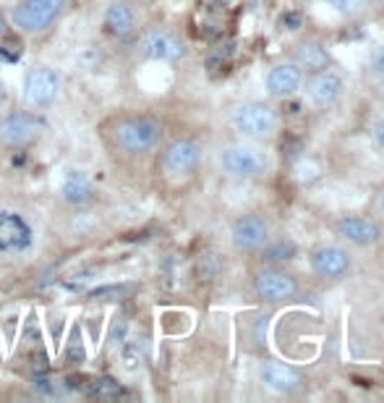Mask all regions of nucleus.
<instances>
[{"mask_svg":"<svg viewBox=\"0 0 384 403\" xmlns=\"http://www.w3.org/2000/svg\"><path fill=\"white\" fill-rule=\"evenodd\" d=\"M227 126L241 139L269 144L272 139H278L280 129H282V113H280L278 102L267 97L238 100L227 108Z\"/></svg>","mask_w":384,"mask_h":403,"instance_id":"nucleus-1","label":"nucleus"},{"mask_svg":"<svg viewBox=\"0 0 384 403\" xmlns=\"http://www.w3.org/2000/svg\"><path fill=\"white\" fill-rule=\"evenodd\" d=\"M217 168L230 181H264L275 171V157L267 144L251 142V139H235L220 147L217 152Z\"/></svg>","mask_w":384,"mask_h":403,"instance_id":"nucleus-2","label":"nucleus"},{"mask_svg":"<svg viewBox=\"0 0 384 403\" xmlns=\"http://www.w3.org/2000/svg\"><path fill=\"white\" fill-rule=\"evenodd\" d=\"M251 294L267 306L293 304L301 294V278L288 264H264L259 262L248 275Z\"/></svg>","mask_w":384,"mask_h":403,"instance_id":"nucleus-3","label":"nucleus"},{"mask_svg":"<svg viewBox=\"0 0 384 403\" xmlns=\"http://www.w3.org/2000/svg\"><path fill=\"white\" fill-rule=\"evenodd\" d=\"M355 251L340 241H317L306 249V267L319 283H342L355 273Z\"/></svg>","mask_w":384,"mask_h":403,"instance_id":"nucleus-4","label":"nucleus"},{"mask_svg":"<svg viewBox=\"0 0 384 403\" xmlns=\"http://www.w3.org/2000/svg\"><path fill=\"white\" fill-rule=\"evenodd\" d=\"M327 228L332 239L353 251H374L384 244V223L374 212H337L330 218Z\"/></svg>","mask_w":384,"mask_h":403,"instance_id":"nucleus-5","label":"nucleus"},{"mask_svg":"<svg viewBox=\"0 0 384 403\" xmlns=\"http://www.w3.org/2000/svg\"><path fill=\"white\" fill-rule=\"evenodd\" d=\"M162 131L154 116H126L113 126V144L128 157H144L162 144Z\"/></svg>","mask_w":384,"mask_h":403,"instance_id":"nucleus-6","label":"nucleus"},{"mask_svg":"<svg viewBox=\"0 0 384 403\" xmlns=\"http://www.w3.org/2000/svg\"><path fill=\"white\" fill-rule=\"evenodd\" d=\"M275 233H278V226L264 210H246L238 218H233L230 228H227L230 246L246 257H256Z\"/></svg>","mask_w":384,"mask_h":403,"instance_id":"nucleus-7","label":"nucleus"},{"mask_svg":"<svg viewBox=\"0 0 384 403\" xmlns=\"http://www.w3.org/2000/svg\"><path fill=\"white\" fill-rule=\"evenodd\" d=\"M301 95L317 110H330L335 105H340L342 97L348 95V77L342 74V68L337 63L324 65L319 71H311L303 79Z\"/></svg>","mask_w":384,"mask_h":403,"instance_id":"nucleus-8","label":"nucleus"},{"mask_svg":"<svg viewBox=\"0 0 384 403\" xmlns=\"http://www.w3.org/2000/svg\"><path fill=\"white\" fill-rule=\"evenodd\" d=\"M204 163V147L193 136H175L160 147V168L170 178H191Z\"/></svg>","mask_w":384,"mask_h":403,"instance_id":"nucleus-9","label":"nucleus"},{"mask_svg":"<svg viewBox=\"0 0 384 403\" xmlns=\"http://www.w3.org/2000/svg\"><path fill=\"white\" fill-rule=\"evenodd\" d=\"M256 380L259 385L269 390L272 395H285V398H293L298 393L306 390V372L296 367V364H288V361L280 359H262L259 367H256Z\"/></svg>","mask_w":384,"mask_h":403,"instance_id":"nucleus-10","label":"nucleus"},{"mask_svg":"<svg viewBox=\"0 0 384 403\" xmlns=\"http://www.w3.org/2000/svg\"><path fill=\"white\" fill-rule=\"evenodd\" d=\"M65 8V0H16L11 8V24L22 34H42L53 26Z\"/></svg>","mask_w":384,"mask_h":403,"instance_id":"nucleus-11","label":"nucleus"},{"mask_svg":"<svg viewBox=\"0 0 384 403\" xmlns=\"http://www.w3.org/2000/svg\"><path fill=\"white\" fill-rule=\"evenodd\" d=\"M303 79H306V71H303L293 58L282 55V58L272 61V63L264 68V77H262L264 97L272 100V102L296 97V95H301Z\"/></svg>","mask_w":384,"mask_h":403,"instance_id":"nucleus-12","label":"nucleus"},{"mask_svg":"<svg viewBox=\"0 0 384 403\" xmlns=\"http://www.w3.org/2000/svg\"><path fill=\"white\" fill-rule=\"evenodd\" d=\"M139 53L152 63H181L189 55V42L175 29L152 26L139 37Z\"/></svg>","mask_w":384,"mask_h":403,"instance_id":"nucleus-13","label":"nucleus"},{"mask_svg":"<svg viewBox=\"0 0 384 403\" xmlns=\"http://www.w3.org/2000/svg\"><path fill=\"white\" fill-rule=\"evenodd\" d=\"M24 100L32 105V108L42 110L50 108L55 100L61 97L63 92V77L50 68V65H34L24 74V84H22Z\"/></svg>","mask_w":384,"mask_h":403,"instance_id":"nucleus-14","label":"nucleus"},{"mask_svg":"<svg viewBox=\"0 0 384 403\" xmlns=\"http://www.w3.org/2000/svg\"><path fill=\"white\" fill-rule=\"evenodd\" d=\"M34 246L32 223L16 210H0V257H22Z\"/></svg>","mask_w":384,"mask_h":403,"instance_id":"nucleus-15","label":"nucleus"},{"mask_svg":"<svg viewBox=\"0 0 384 403\" xmlns=\"http://www.w3.org/2000/svg\"><path fill=\"white\" fill-rule=\"evenodd\" d=\"M45 118L34 110H16L0 118V144L6 147H29L45 131Z\"/></svg>","mask_w":384,"mask_h":403,"instance_id":"nucleus-16","label":"nucleus"},{"mask_svg":"<svg viewBox=\"0 0 384 403\" xmlns=\"http://www.w3.org/2000/svg\"><path fill=\"white\" fill-rule=\"evenodd\" d=\"M288 58H293V61H296L306 74L319 71V68H324V65L335 63L330 45L324 42L321 37H301V40H296L293 47H290Z\"/></svg>","mask_w":384,"mask_h":403,"instance_id":"nucleus-17","label":"nucleus"},{"mask_svg":"<svg viewBox=\"0 0 384 403\" xmlns=\"http://www.w3.org/2000/svg\"><path fill=\"white\" fill-rule=\"evenodd\" d=\"M102 26H105V32L110 37L126 42V40H131L134 34L139 32V16L134 11V6H128L123 0H115L102 13Z\"/></svg>","mask_w":384,"mask_h":403,"instance_id":"nucleus-18","label":"nucleus"},{"mask_svg":"<svg viewBox=\"0 0 384 403\" xmlns=\"http://www.w3.org/2000/svg\"><path fill=\"white\" fill-rule=\"evenodd\" d=\"M61 194L68 205H86L95 199V184H92V175L79 171V168H71L63 173V181H61Z\"/></svg>","mask_w":384,"mask_h":403,"instance_id":"nucleus-19","label":"nucleus"},{"mask_svg":"<svg viewBox=\"0 0 384 403\" xmlns=\"http://www.w3.org/2000/svg\"><path fill=\"white\" fill-rule=\"evenodd\" d=\"M301 254L298 244L290 239V236H272L264 249L256 254V260L264 262V264H290Z\"/></svg>","mask_w":384,"mask_h":403,"instance_id":"nucleus-20","label":"nucleus"},{"mask_svg":"<svg viewBox=\"0 0 384 403\" xmlns=\"http://www.w3.org/2000/svg\"><path fill=\"white\" fill-rule=\"evenodd\" d=\"M86 395L89 398H99V401H118V398H123L126 390H123V385L115 380V377H97V380H89L86 385Z\"/></svg>","mask_w":384,"mask_h":403,"instance_id":"nucleus-21","label":"nucleus"},{"mask_svg":"<svg viewBox=\"0 0 384 403\" xmlns=\"http://www.w3.org/2000/svg\"><path fill=\"white\" fill-rule=\"evenodd\" d=\"M321 6H327L332 13H337L340 19H358L371 8V0H319Z\"/></svg>","mask_w":384,"mask_h":403,"instance_id":"nucleus-22","label":"nucleus"},{"mask_svg":"<svg viewBox=\"0 0 384 403\" xmlns=\"http://www.w3.org/2000/svg\"><path fill=\"white\" fill-rule=\"evenodd\" d=\"M61 356H63V361L65 364H71V367H79V364H84L86 361V346H84V340H81V327L79 325L71 327V335L65 340Z\"/></svg>","mask_w":384,"mask_h":403,"instance_id":"nucleus-23","label":"nucleus"},{"mask_svg":"<svg viewBox=\"0 0 384 403\" xmlns=\"http://www.w3.org/2000/svg\"><path fill=\"white\" fill-rule=\"evenodd\" d=\"M131 291H134V285H126V283L99 285L95 291H89L86 299H92V301H118V299H128Z\"/></svg>","mask_w":384,"mask_h":403,"instance_id":"nucleus-24","label":"nucleus"},{"mask_svg":"<svg viewBox=\"0 0 384 403\" xmlns=\"http://www.w3.org/2000/svg\"><path fill=\"white\" fill-rule=\"evenodd\" d=\"M369 77H371L376 92L384 97V45L379 50H374L371 61H369Z\"/></svg>","mask_w":384,"mask_h":403,"instance_id":"nucleus-25","label":"nucleus"},{"mask_svg":"<svg viewBox=\"0 0 384 403\" xmlns=\"http://www.w3.org/2000/svg\"><path fill=\"white\" fill-rule=\"evenodd\" d=\"M128 340V319L123 317H115L113 325H110V333H107V346L110 349H118Z\"/></svg>","mask_w":384,"mask_h":403,"instance_id":"nucleus-26","label":"nucleus"},{"mask_svg":"<svg viewBox=\"0 0 384 403\" xmlns=\"http://www.w3.org/2000/svg\"><path fill=\"white\" fill-rule=\"evenodd\" d=\"M369 139H371V144L379 150V152H384V113L379 118L371 120V126H369Z\"/></svg>","mask_w":384,"mask_h":403,"instance_id":"nucleus-27","label":"nucleus"},{"mask_svg":"<svg viewBox=\"0 0 384 403\" xmlns=\"http://www.w3.org/2000/svg\"><path fill=\"white\" fill-rule=\"evenodd\" d=\"M65 385V390H79V393H84L86 390V385H89V377H84V374H68L63 380Z\"/></svg>","mask_w":384,"mask_h":403,"instance_id":"nucleus-28","label":"nucleus"},{"mask_svg":"<svg viewBox=\"0 0 384 403\" xmlns=\"http://www.w3.org/2000/svg\"><path fill=\"white\" fill-rule=\"evenodd\" d=\"M371 212L376 215V218L384 223V184L374 191V199H371Z\"/></svg>","mask_w":384,"mask_h":403,"instance_id":"nucleus-29","label":"nucleus"},{"mask_svg":"<svg viewBox=\"0 0 384 403\" xmlns=\"http://www.w3.org/2000/svg\"><path fill=\"white\" fill-rule=\"evenodd\" d=\"M32 338V340H40V322H37V315H29V319H26V327H24V340Z\"/></svg>","mask_w":384,"mask_h":403,"instance_id":"nucleus-30","label":"nucleus"},{"mask_svg":"<svg viewBox=\"0 0 384 403\" xmlns=\"http://www.w3.org/2000/svg\"><path fill=\"white\" fill-rule=\"evenodd\" d=\"M34 388H37V390L40 393H45V395H55V385H53V380H50V377H42V374H37V377H34Z\"/></svg>","mask_w":384,"mask_h":403,"instance_id":"nucleus-31","label":"nucleus"},{"mask_svg":"<svg viewBox=\"0 0 384 403\" xmlns=\"http://www.w3.org/2000/svg\"><path fill=\"white\" fill-rule=\"evenodd\" d=\"M32 367L34 370H45L47 367V354H42V351L32 354Z\"/></svg>","mask_w":384,"mask_h":403,"instance_id":"nucleus-32","label":"nucleus"},{"mask_svg":"<svg viewBox=\"0 0 384 403\" xmlns=\"http://www.w3.org/2000/svg\"><path fill=\"white\" fill-rule=\"evenodd\" d=\"M8 105V87H6V81H0V110Z\"/></svg>","mask_w":384,"mask_h":403,"instance_id":"nucleus-33","label":"nucleus"},{"mask_svg":"<svg viewBox=\"0 0 384 403\" xmlns=\"http://www.w3.org/2000/svg\"><path fill=\"white\" fill-rule=\"evenodd\" d=\"M371 8L384 19V0H371Z\"/></svg>","mask_w":384,"mask_h":403,"instance_id":"nucleus-34","label":"nucleus"},{"mask_svg":"<svg viewBox=\"0 0 384 403\" xmlns=\"http://www.w3.org/2000/svg\"><path fill=\"white\" fill-rule=\"evenodd\" d=\"M6 29H8V19L3 16V11H0V37L6 34Z\"/></svg>","mask_w":384,"mask_h":403,"instance_id":"nucleus-35","label":"nucleus"},{"mask_svg":"<svg viewBox=\"0 0 384 403\" xmlns=\"http://www.w3.org/2000/svg\"><path fill=\"white\" fill-rule=\"evenodd\" d=\"M0 3H16V0H0Z\"/></svg>","mask_w":384,"mask_h":403,"instance_id":"nucleus-36","label":"nucleus"},{"mask_svg":"<svg viewBox=\"0 0 384 403\" xmlns=\"http://www.w3.org/2000/svg\"><path fill=\"white\" fill-rule=\"evenodd\" d=\"M0 68H3V55H0Z\"/></svg>","mask_w":384,"mask_h":403,"instance_id":"nucleus-37","label":"nucleus"}]
</instances>
